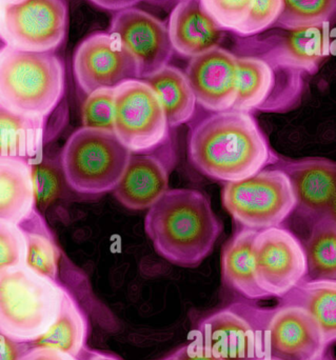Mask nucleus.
<instances>
[{
  "instance_id": "1",
  "label": "nucleus",
  "mask_w": 336,
  "mask_h": 360,
  "mask_svg": "<svg viewBox=\"0 0 336 360\" xmlns=\"http://www.w3.org/2000/svg\"><path fill=\"white\" fill-rule=\"evenodd\" d=\"M188 156L200 174L224 184L248 179L280 160L254 116L234 109L191 127Z\"/></svg>"
},
{
  "instance_id": "2",
  "label": "nucleus",
  "mask_w": 336,
  "mask_h": 360,
  "mask_svg": "<svg viewBox=\"0 0 336 360\" xmlns=\"http://www.w3.org/2000/svg\"><path fill=\"white\" fill-rule=\"evenodd\" d=\"M145 231L158 255L174 266L194 269L212 254L223 224L204 193L172 188L149 207Z\"/></svg>"
},
{
  "instance_id": "3",
  "label": "nucleus",
  "mask_w": 336,
  "mask_h": 360,
  "mask_svg": "<svg viewBox=\"0 0 336 360\" xmlns=\"http://www.w3.org/2000/svg\"><path fill=\"white\" fill-rule=\"evenodd\" d=\"M65 69L54 52L0 51V105L20 115L46 118L65 94Z\"/></svg>"
},
{
  "instance_id": "4",
  "label": "nucleus",
  "mask_w": 336,
  "mask_h": 360,
  "mask_svg": "<svg viewBox=\"0 0 336 360\" xmlns=\"http://www.w3.org/2000/svg\"><path fill=\"white\" fill-rule=\"evenodd\" d=\"M65 288L25 264L0 270V333L19 342H34L56 321Z\"/></svg>"
},
{
  "instance_id": "5",
  "label": "nucleus",
  "mask_w": 336,
  "mask_h": 360,
  "mask_svg": "<svg viewBox=\"0 0 336 360\" xmlns=\"http://www.w3.org/2000/svg\"><path fill=\"white\" fill-rule=\"evenodd\" d=\"M130 155L112 131L82 127L63 146L60 165L70 188L97 197L115 188Z\"/></svg>"
},
{
  "instance_id": "6",
  "label": "nucleus",
  "mask_w": 336,
  "mask_h": 360,
  "mask_svg": "<svg viewBox=\"0 0 336 360\" xmlns=\"http://www.w3.org/2000/svg\"><path fill=\"white\" fill-rule=\"evenodd\" d=\"M238 94L234 110L288 113L299 107L305 91L304 72L267 51L238 56Z\"/></svg>"
},
{
  "instance_id": "7",
  "label": "nucleus",
  "mask_w": 336,
  "mask_h": 360,
  "mask_svg": "<svg viewBox=\"0 0 336 360\" xmlns=\"http://www.w3.org/2000/svg\"><path fill=\"white\" fill-rule=\"evenodd\" d=\"M221 201L238 224L255 231L282 226L295 207L288 177L278 168L226 184Z\"/></svg>"
},
{
  "instance_id": "8",
  "label": "nucleus",
  "mask_w": 336,
  "mask_h": 360,
  "mask_svg": "<svg viewBox=\"0 0 336 360\" xmlns=\"http://www.w3.org/2000/svg\"><path fill=\"white\" fill-rule=\"evenodd\" d=\"M162 103L143 79H131L114 89V134L131 153H149L171 143Z\"/></svg>"
},
{
  "instance_id": "9",
  "label": "nucleus",
  "mask_w": 336,
  "mask_h": 360,
  "mask_svg": "<svg viewBox=\"0 0 336 360\" xmlns=\"http://www.w3.org/2000/svg\"><path fill=\"white\" fill-rule=\"evenodd\" d=\"M271 309L250 302H233L209 315L198 326L196 338L227 360L266 356V325Z\"/></svg>"
},
{
  "instance_id": "10",
  "label": "nucleus",
  "mask_w": 336,
  "mask_h": 360,
  "mask_svg": "<svg viewBox=\"0 0 336 360\" xmlns=\"http://www.w3.org/2000/svg\"><path fill=\"white\" fill-rule=\"evenodd\" d=\"M2 36L8 46L27 52H54L67 35V0H25L2 4Z\"/></svg>"
},
{
  "instance_id": "11",
  "label": "nucleus",
  "mask_w": 336,
  "mask_h": 360,
  "mask_svg": "<svg viewBox=\"0 0 336 360\" xmlns=\"http://www.w3.org/2000/svg\"><path fill=\"white\" fill-rule=\"evenodd\" d=\"M255 279L269 298H280L308 278L303 243L282 226L259 231L252 245Z\"/></svg>"
},
{
  "instance_id": "12",
  "label": "nucleus",
  "mask_w": 336,
  "mask_h": 360,
  "mask_svg": "<svg viewBox=\"0 0 336 360\" xmlns=\"http://www.w3.org/2000/svg\"><path fill=\"white\" fill-rule=\"evenodd\" d=\"M73 71L86 95L138 79L134 58L110 32L91 34L79 44L74 54Z\"/></svg>"
},
{
  "instance_id": "13",
  "label": "nucleus",
  "mask_w": 336,
  "mask_h": 360,
  "mask_svg": "<svg viewBox=\"0 0 336 360\" xmlns=\"http://www.w3.org/2000/svg\"><path fill=\"white\" fill-rule=\"evenodd\" d=\"M288 177L295 198V212L310 226L336 220V164L323 158L283 160L274 165Z\"/></svg>"
},
{
  "instance_id": "14",
  "label": "nucleus",
  "mask_w": 336,
  "mask_h": 360,
  "mask_svg": "<svg viewBox=\"0 0 336 360\" xmlns=\"http://www.w3.org/2000/svg\"><path fill=\"white\" fill-rule=\"evenodd\" d=\"M110 33L134 58L138 79L153 75L172 58L174 51L168 27L145 11L134 8L118 11L112 19Z\"/></svg>"
},
{
  "instance_id": "15",
  "label": "nucleus",
  "mask_w": 336,
  "mask_h": 360,
  "mask_svg": "<svg viewBox=\"0 0 336 360\" xmlns=\"http://www.w3.org/2000/svg\"><path fill=\"white\" fill-rule=\"evenodd\" d=\"M328 344L318 321L301 307L271 309L266 325V356L280 360H314Z\"/></svg>"
},
{
  "instance_id": "16",
  "label": "nucleus",
  "mask_w": 336,
  "mask_h": 360,
  "mask_svg": "<svg viewBox=\"0 0 336 360\" xmlns=\"http://www.w3.org/2000/svg\"><path fill=\"white\" fill-rule=\"evenodd\" d=\"M175 162L172 143L149 153H131L122 179L112 191L114 197L127 209H149L169 190Z\"/></svg>"
},
{
  "instance_id": "17",
  "label": "nucleus",
  "mask_w": 336,
  "mask_h": 360,
  "mask_svg": "<svg viewBox=\"0 0 336 360\" xmlns=\"http://www.w3.org/2000/svg\"><path fill=\"white\" fill-rule=\"evenodd\" d=\"M186 76L198 105L211 113L233 109L238 94V56L217 46L193 57Z\"/></svg>"
},
{
  "instance_id": "18",
  "label": "nucleus",
  "mask_w": 336,
  "mask_h": 360,
  "mask_svg": "<svg viewBox=\"0 0 336 360\" xmlns=\"http://www.w3.org/2000/svg\"><path fill=\"white\" fill-rule=\"evenodd\" d=\"M167 27L173 51L189 58L217 48L225 35L200 0H181L171 13Z\"/></svg>"
},
{
  "instance_id": "19",
  "label": "nucleus",
  "mask_w": 336,
  "mask_h": 360,
  "mask_svg": "<svg viewBox=\"0 0 336 360\" xmlns=\"http://www.w3.org/2000/svg\"><path fill=\"white\" fill-rule=\"evenodd\" d=\"M265 44H270L265 51L283 63L314 75L330 54L329 23L286 30Z\"/></svg>"
},
{
  "instance_id": "20",
  "label": "nucleus",
  "mask_w": 336,
  "mask_h": 360,
  "mask_svg": "<svg viewBox=\"0 0 336 360\" xmlns=\"http://www.w3.org/2000/svg\"><path fill=\"white\" fill-rule=\"evenodd\" d=\"M259 231L243 228L224 248L221 277L229 289L249 300H268L257 285L252 245Z\"/></svg>"
},
{
  "instance_id": "21",
  "label": "nucleus",
  "mask_w": 336,
  "mask_h": 360,
  "mask_svg": "<svg viewBox=\"0 0 336 360\" xmlns=\"http://www.w3.org/2000/svg\"><path fill=\"white\" fill-rule=\"evenodd\" d=\"M35 207L31 162L0 158V219L18 224Z\"/></svg>"
},
{
  "instance_id": "22",
  "label": "nucleus",
  "mask_w": 336,
  "mask_h": 360,
  "mask_svg": "<svg viewBox=\"0 0 336 360\" xmlns=\"http://www.w3.org/2000/svg\"><path fill=\"white\" fill-rule=\"evenodd\" d=\"M46 118L14 113L0 105V158L33 162L41 156Z\"/></svg>"
},
{
  "instance_id": "23",
  "label": "nucleus",
  "mask_w": 336,
  "mask_h": 360,
  "mask_svg": "<svg viewBox=\"0 0 336 360\" xmlns=\"http://www.w3.org/2000/svg\"><path fill=\"white\" fill-rule=\"evenodd\" d=\"M143 80L157 95L171 129L193 120L198 101L183 71L168 65Z\"/></svg>"
},
{
  "instance_id": "24",
  "label": "nucleus",
  "mask_w": 336,
  "mask_h": 360,
  "mask_svg": "<svg viewBox=\"0 0 336 360\" xmlns=\"http://www.w3.org/2000/svg\"><path fill=\"white\" fill-rule=\"evenodd\" d=\"M89 321L71 292L65 288L63 306L50 329L30 347L56 349L78 359L86 348Z\"/></svg>"
},
{
  "instance_id": "25",
  "label": "nucleus",
  "mask_w": 336,
  "mask_h": 360,
  "mask_svg": "<svg viewBox=\"0 0 336 360\" xmlns=\"http://www.w3.org/2000/svg\"><path fill=\"white\" fill-rule=\"evenodd\" d=\"M25 241L27 268L53 281H58L60 250L39 210L34 209L18 224Z\"/></svg>"
},
{
  "instance_id": "26",
  "label": "nucleus",
  "mask_w": 336,
  "mask_h": 360,
  "mask_svg": "<svg viewBox=\"0 0 336 360\" xmlns=\"http://www.w3.org/2000/svg\"><path fill=\"white\" fill-rule=\"evenodd\" d=\"M280 300V304H291L305 309L320 323L328 346L335 342V281L306 279Z\"/></svg>"
},
{
  "instance_id": "27",
  "label": "nucleus",
  "mask_w": 336,
  "mask_h": 360,
  "mask_svg": "<svg viewBox=\"0 0 336 360\" xmlns=\"http://www.w3.org/2000/svg\"><path fill=\"white\" fill-rule=\"evenodd\" d=\"M305 249L309 281H336V220L311 226Z\"/></svg>"
},
{
  "instance_id": "28",
  "label": "nucleus",
  "mask_w": 336,
  "mask_h": 360,
  "mask_svg": "<svg viewBox=\"0 0 336 360\" xmlns=\"http://www.w3.org/2000/svg\"><path fill=\"white\" fill-rule=\"evenodd\" d=\"M336 0H283V12L273 27L283 30L329 23L335 17Z\"/></svg>"
},
{
  "instance_id": "29",
  "label": "nucleus",
  "mask_w": 336,
  "mask_h": 360,
  "mask_svg": "<svg viewBox=\"0 0 336 360\" xmlns=\"http://www.w3.org/2000/svg\"><path fill=\"white\" fill-rule=\"evenodd\" d=\"M33 172L35 205L41 209H48L57 199L63 197V184L65 182L61 169L60 160H38L31 162Z\"/></svg>"
},
{
  "instance_id": "30",
  "label": "nucleus",
  "mask_w": 336,
  "mask_h": 360,
  "mask_svg": "<svg viewBox=\"0 0 336 360\" xmlns=\"http://www.w3.org/2000/svg\"><path fill=\"white\" fill-rule=\"evenodd\" d=\"M82 127L114 130V89H101L86 97L82 109Z\"/></svg>"
},
{
  "instance_id": "31",
  "label": "nucleus",
  "mask_w": 336,
  "mask_h": 360,
  "mask_svg": "<svg viewBox=\"0 0 336 360\" xmlns=\"http://www.w3.org/2000/svg\"><path fill=\"white\" fill-rule=\"evenodd\" d=\"M205 12L226 31L235 32L246 20L253 0H200Z\"/></svg>"
},
{
  "instance_id": "32",
  "label": "nucleus",
  "mask_w": 336,
  "mask_h": 360,
  "mask_svg": "<svg viewBox=\"0 0 336 360\" xmlns=\"http://www.w3.org/2000/svg\"><path fill=\"white\" fill-rule=\"evenodd\" d=\"M283 12V0H253L246 20L234 33L251 37L276 25Z\"/></svg>"
},
{
  "instance_id": "33",
  "label": "nucleus",
  "mask_w": 336,
  "mask_h": 360,
  "mask_svg": "<svg viewBox=\"0 0 336 360\" xmlns=\"http://www.w3.org/2000/svg\"><path fill=\"white\" fill-rule=\"evenodd\" d=\"M25 241L18 224L0 219V270L25 264Z\"/></svg>"
},
{
  "instance_id": "34",
  "label": "nucleus",
  "mask_w": 336,
  "mask_h": 360,
  "mask_svg": "<svg viewBox=\"0 0 336 360\" xmlns=\"http://www.w3.org/2000/svg\"><path fill=\"white\" fill-rule=\"evenodd\" d=\"M172 360H227L213 353L198 338L169 356Z\"/></svg>"
},
{
  "instance_id": "35",
  "label": "nucleus",
  "mask_w": 336,
  "mask_h": 360,
  "mask_svg": "<svg viewBox=\"0 0 336 360\" xmlns=\"http://www.w3.org/2000/svg\"><path fill=\"white\" fill-rule=\"evenodd\" d=\"M29 349L27 342H16L0 333V360H18Z\"/></svg>"
},
{
  "instance_id": "36",
  "label": "nucleus",
  "mask_w": 336,
  "mask_h": 360,
  "mask_svg": "<svg viewBox=\"0 0 336 360\" xmlns=\"http://www.w3.org/2000/svg\"><path fill=\"white\" fill-rule=\"evenodd\" d=\"M18 360H79L63 351L44 347H30Z\"/></svg>"
},
{
  "instance_id": "37",
  "label": "nucleus",
  "mask_w": 336,
  "mask_h": 360,
  "mask_svg": "<svg viewBox=\"0 0 336 360\" xmlns=\"http://www.w3.org/2000/svg\"><path fill=\"white\" fill-rule=\"evenodd\" d=\"M93 4L108 11H122L133 8L143 0H90Z\"/></svg>"
},
{
  "instance_id": "38",
  "label": "nucleus",
  "mask_w": 336,
  "mask_h": 360,
  "mask_svg": "<svg viewBox=\"0 0 336 360\" xmlns=\"http://www.w3.org/2000/svg\"><path fill=\"white\" fill-rule=\"evenodd\" d=\"M79 360H122L112 353L101 352V351L91 350L86 348L78 357Z\"/></svg>"
},
{
  "instance_id": "39",
  "label": "nucleus",
  "mask_w": 336,
  "mask_h": 360,
  "mask_svg": "<svg viewBox=\"0 0 336 360\" xmlns=\"http://www.w3.org/2000/svg\"><path fill=\"white\" fill-rule=\"evenodd\" d=\"M1 8L2 4H0V14H1ZM6 46H8V44H6V40H4V36H2L1 25H0V51L6 48Z\"/></svg>"
},
{
  "instance_id": "40",
  "label": "nucleus",
  "mask_w": 336,
  "mask_h": 360,
  "mask_svg": "<svg viewBox=\"0 0 336 360\" xmlns=\"http://www.w3.org/2000/svg\"><path fill=\"white\" fill-rule=\"evenodd\" d=\"M25 1V0H0L1 4H19V2Z\"/></svg>"
},
{
  "instance_id": "41",
  "label": "nucleus",
  "mask_w": 336,
  "mask_h": 360,
  "mask_svg": "<svg viewBox=\"0 0 336 360\" xmlns=\"http://www.w3.org/2000/svg\"><path fill=\"white\" fill-rule=\"evenodd\" d=\"M314 360H335L331 359L330 356H328V355L325 353L324 355H322V356L318 357V359H314Z\"/></svg>"
},
{
  "instance_id": "42",
  "label": "nucleus",
  "mask_w": 336,
  "mask_h": 360,
  "mask_svg": "<svg viewBox=\"0 0 336 360\" xmlns=\"http://www.w3.org/2000/svg\"><path fill=\"white\" fill-rule=\"evenodd\" d=\"M254 360H280V359H272V357H269V356H264V357H261V359H254Z\"/></svg>"
},
{
  "instance_id": "43",
  "label": "nucleus",
  "mask_w": 336,
  "mask_h": 360,
  "mask_svg": "<svg viewBox=\"0 0 336 360\" xmlns=\"http://www.w3.org/2000/svg\"><path fill=\"white\" fill-rule=\"evenodd\" d=\"M162 360H172V359H169V356H168V357H167V359H162Z\"/></svg>"
}]
</instances>
